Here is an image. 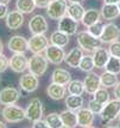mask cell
<instances>
[{"instance_id":"cell-1","label":"cell","mask_w":120,"mask_h":128,"mask_svg":"<svg viewBox=\"0 0 120 128\" xmlns=\"http://www.w3.org/2000/svg\"><path fill=\"white\" fill-rule=\"evenodd\" d=\"M77 44L84 52L94 53L95 50L99 49L102 46V41H101V38L93 36L88 31H80L77 34Z\"/></svg>"},{"instance_id":"cell-2","label":"cell","mask_w":120,"mask_h":128,"mask_svg":"<svg viewBox=\"0 0 120 128\" xmlns=\"http://www.w3.org/2000/svg\"><path fill=\"white\" fill-rule=\"evenodd\" d=\"M48 62L49 61H48L46 56L43 55V53L33 54L29 59L27 70H29V72L33 73V74H36L38 77H42L48 70Z\"/></svg>"},{"instance_id":"cell-3","label":"cell","mask_w":120,"mask_h":128,"mask_svg":"<svg viewBox=\"0 0 120 128\" xmlns=\"http://www.w3.org/2000/svg\"><path fill=\"white\" fill-rule=\"evenodd\" d=\"M1 115L7 123H18L26 118L25 110L20 106H17L16 104L5 106L1 110Z\"/></svg>"},{"instance_id":"cell-4","label":"cell","mask_w":120,"mask_h":128,"mask_svg":"<svg viewBox=\"0 0 120 128\" xmlns=\"http://www.w3.org/2000/svg\"><path fill=\"white\" fill-rule=\"evenodd\" d=\"M68 0H51L46 7V14L52 20H60L67 14Z\"/></svg>"},{"instance_id":"cell-5","label":"cell","mask_w":120,"mask_h":128,"mask_svg":"<svg viewBox=\"0 0 120 128\" xmlns=\"http://www.w3.org/2000/svg\"><path fill=\"white\" fill-rule=\"evenodd\" d=\"M120 115V100H112L104 106V109L100 114L101 120L105 123H111L114 120H117Z\"/></svg>"},{"instance_id":"cell-6","label":"cell","mask_w":120,"mask_h":128,"mask_svg":"<svg viewBox=\"0 0 120 128\" xmlns=\"http://www.w3.org/2000/svg\"><path fill=\"white\" fill-rule=\"evenodd\" d=\"M43 103L42 100L35 97L30 100V103L27 104L26 109H25V115H26V120H29L30 122H35L37 120H40L43 116Z\"/></svg>"},{"instance_id":"cell-7","label":"cell","mask_w":120,"mask_h":128,"mask_svg":"<svg viewBox=\"0 0 120 128\" xmlns=\"http://www.w3.org/2000/svg\"><path fill=\"white\" fill-rule=\"evenodd\" d=\"M48 46H49V38L44 34L32 35L31 38L29 40V50L32 54L43 53V52H45Z\"/></svg>"},{"instance_id":"cell-8","label":"cell","mask_w":120,"mask_h":128,"mask_svg":"<svg viewBox=\"0 0 120 128\" xmlns=\"http://www.w3.org/2000/svg\"><path fill=\"white\" fill-rule=\"evenodd\" d=\"M19 86H20V89L23 91H25L27 94L35 92L39 86L38 76H36V74H33L31 72L23 74L20 79H19Z\"/></svg>"},{"instance_id":"cell-9","label":"cell","mask_w":120,"mask_h":128,"mask_svg":"<svg viewBox=\"0 0 120 128\" xmlns=\"http://www.w3.org/2000/svg\"><path fill=\"white\" fill-rule=\"evenodd\" d=\"M44 53H45L48 61L52 65H60L64 61V58H66V53H64L63 47H58V46L55 44H49Z\"/></svg>"},{"instance_id":"cell-10","label":"cell","mask_w":120,"mask_h":128,"mask_svg":"<svg viewBox=\"0 0 120 128\" xmlns=\"http://www.w3.org/2000/svg\"><path fill=\"white\" fill-rule=\"evenodd\" d=\"M20 98V91L13 86L4 88L0 91V104L1 106H8V104H16Z\"/></svg>"},{"instance_id":"cell-11","label":"cell","mask_w":120,"mask_h":128,"mask_svg":"<svg viewBox=\"0 0 120 128\" xmlns=\"http://www.w3.org/2000/svg\"><path fill=\"white\" fill-rule=\"evenodd\" d=\"M29 59L25 53H13L10 59V68L14 73H23L27 70Z\"/></svg>"},{"instance_id":"cell-12","label":"cell","mask_w":120,"mask_h":128,"mask_svg":"<svg viewBox=\"0 0 120 128\" xmlns=\"http://www.w3.org/2000/svg\"><path fill=\"white\" fill-rule=\"evenodd\" d=\"M7 48L12 53H26L29 50V40L20 35H14L8 40Z\"/></svg>"},{"instance_id":"cell-13","label":"cell","mask_w":120,"mask_h":128,"mask_svg":"<svg viewBox=\"0 0 120 128\" xmlns=\"http://www.w3.org/2000/svg\"><path fill=\"white\" fill-rule=\"evenodd\" d=\"M49 29L48 22L45 17L42 14H35V16L29 20V30L31 31L32 35L36 34H45Z\"/></svg>"},{"instance_id":"cell-14","label":"cell","mask_w":120,"mask_h":128,"mask_svg":"<svg viewBox=\"0 0 120 128\" xmlns=\"http://www.w3.org/2000/svg\"><path fill=\"white\" fill-rule=\"evenodd\" d=\"M101 41L102 43H112L120 38V28L114 23H108L104 26L101 34Z\"/></svg>"},{"instance_id":"cell-15","label":"cell","mask_w":120,"mask_h":128,"mask_svg":"<svg viewBox=\"0 0 120 128\" xmlns=\"http://www.w3.org/2000/svg\"><path fill=\"white\" fill-rule=\"evenodd\" d=\"M24 19H25L24 13H22L18 10H14V11H11L7 13V16L5 18V24L10 30H18L23 26Z\"/></svg>"},{"instance_id":"cell-16","label":"cell","mask_w":120,"mask_h":128,"mask_svg":"<svg viewBox=\"0 0 120 128\" xmlns=\"http://www.w3.org/2000/svg\"><path fill=\"white\" fill-rule=\"evenodd\" d=\"M77 29H79V22L75 20L74 18H71L70 16H68V14L62 17L58 20V30L68 34L69 36L76 35Z\"/></svg>"},{"instance_id":"cell-17","label":"cell","mask_w":120,"mask_h":128,"mask_svg":"<svg viewBox=\"0 0 120 128\" xmlns=\"http://www.w3.org/2000/svg\"><path fill=\"white\" fill-rule=\"evenodd\" d=\"M83 84H84V91L89 95H94V92L98 89H100V86H101L100 76L94 73L93 71L88 72L84 80H83Z\"/></svg>"},{"instance_id":"cell-18","label":"cell","mask_w":120,"mask_h":128,"mask_svg":"<svg viewBox=\"0 0 120 128\" xmlns=\"http://www.w3.org/2000/svg\"><path fill=\"white\" fill-rule=\"evenodd\" d=\"M77 123L80 127H92L94 123V118H95V114L92 110H89L88 108H83L77 110Z\"/></svg>"},{"instance_id":"cell-19","label":"cell","mask_w":120,"mask_h":128,"mask_svg":"<svg viewBox=\"0 0 120 128\" xmlns=\"http://www.w3.org/2000/svg\"><path fill=\"white\" fill-rule=\"evenodd\" d=\"M67 91L66 85H61L57 83H51L46 89V94L51 100H64L67 96Z\"/></svg>"},{"instance_id":"cell-20","label":"cell","mask_w":120,"mask_h":128,"mask_svg":"<svg viewBox=\"0 0 120 128\" xmlns=\"http://www.w3.org/2000/svg\"><path fill=\"white\" fill-rule=\"evenodd\" d=\"M82 56H83V49L81 47H75L73 49L66 54V58H64V61L69 67L71 68H77L79 65H80V61H81Z\"/></svg>"},{"instance_id":"cell-21","label":"cell","mask_w":120,"mask_h":128,"mask_svg":"<svg viewBox=\"0 0 120 128\" xmlns=\"http://www.w3.org/2000/svg\"><path fill=\"white\" fill-rule=\"evenodd\" d=\"M60 116L61 120H62V123H63V127L75 128L79 126V123H77V114L75 112V110H71V109L67 108V110L61 112Z\"/></svg>"},{"instance_id":"cell-22","label":"cell","mask_w":120,"mask_h":128,"mask_svg":"<svg viewBox=\"0 0 120 128\" xmlns=\"http://www.w3.org/2000/svg\"><path fill=\"white\" fill-rule=\"evenodd\" d=\"M51 80L52 83H57L61 85H68L71 80V74L64 68H55L52 74H51Z\"/></svg>"},{"instance_id":"cell-23","label":"cell","mask_w":120,"mask_h":128,"mask_svg":"<svg viewBox=\"0 0 120 128\" xmlns=\"http://www.w3.org/2000/svg\"><path fill=\"white\" fill-rule=\"evenodd\" d=\"M101 16L106 20H114L120 16L118 4H105L101 8Z\"/></svg>"},{"instance_id":"cell-24","label":"cell","mask_w":120,"mask_h":128,"mask_svg":"<svg viewBox=\"0 0 120 128\" xmlns=\"http://www.w3.org/2000/svg\"><path fill=\"white\" fill-rule=\"evenodd\" d=\"M109 56V52L105 48H99L93 53V59H94V64H95V67L96 68H105L106 64L108 61Z\"/></svg>"},{"instance_id":"cell-25","label":"cell","mask_w":120,"mask_h":128,"mask_svg":"<svg viewBox=\"0 0 120 128\" xmlns=\"http://www.w3.org/2000/svg\"><path fill=\"white\" fill-rule=\"evenodd\" d=\"M100 17H101V12L98 11L96 8H89L84 11V14L82 17V24L88 28L90 25H93L95 23L100 22Z\"/></svg>"},{"instance_id":"cell-26","label":"cell","mask_w":120,"mask_h":128,"mask_svg":"<svg viewBox=\"0 0 120 128\" xmlns=\"http://www.w3.org/2000/svg\"><path fill=\"white\" fill-rule=\"evenodd\" d=\"M64 102H66V106L68 109H71V110H79L83 106V103H84V100L82 95H71L69 94L68 96H66L64 98Z\"/></svg>"},{"instance_id":"cell-27","label":"cell","mask_w":120,"mask_h":128,"mask_svg":"<svg viewBox=\"0 0 120 128\" xmlns=\"http://www.w3.org/2000/svg\"><path fill=\"white\" fill-rule=\"evenodd\" d=\"M50 42L51 44H55V46H58V47H66L68 46L69 43V35L61 30H56L54 32L51 34L50 36Z\"/></svg>"},{"instance_id":"cell-28","label":"cell","mask_w":120,"mask_h":128,"mask_svg":"<svg viewBox=\"0 0 120 128\" xmlns=\"http://www.w3.org/2000/svg\"><path fill=\"white\" fill-rule=\"evenodd\" d=\"M84 8L81 4H70L68 5V8H67V14L70 16L71 18H74L75 20L80 22L82 20V17L84 14Z\"/></svg>"},{"instance_id":"cell-29","label":"cell","mask_w":120,"mask_h":128,"mask_svg":"<svg viewBox=\"0 0 120 128\" xmlns=\"http://www.w3.org/2000/svg\"><path fill=\"white\" fill-rule=\"evenodd\" d=\"M16 8L18 11H20L24 14L32 13L36 8L35 0H17L16 1Z\"/></svg>"},{"instance_id":"cell-30","label":"cell","mask_w":120,"mask_h":128,"mask_svg":"<svg viewBox=\"0 0 120 128\" xmlns=\"http://www.w3.org/2000/svg\"><path fill=\"white\" fill-rule=\"evenodd\" d=\"M100 82H101V85L108 89V88H113L115 86V84L118 83V77L115 73L108 72V71H105L101 76H100Z\"/></svg>"},{"instance_id":"cell-31","label":"cell","mask_w":120,"mask_h":128,"mask_svg":"<svg viewBox=\"0 0 120 128\" xmlns=\"http://www.w3.org/2000/svg\"><path fill=\"white\" fill-rule=\"evenodd\" d=\"M79 68L81 70L82 72H92L94 68H95V64H94V59L93 55H83L80 61Z\"/></svg>"},{"instance_id":"cell-32","label":"cell","mask_w":120,"mask_h":128,"mask_svg":"<svg viewBox=\"0 0 120 128\" xmlns=\"http://www.w3.org/2000/svg\"><path fill=\"white\" fill-rule=\"evenodd\" d=\"M84 92V84L83 82L75 79V80H70V83L68 84V94L71 95H82Z\"/></svg>"},{"instance_id":"cell-33","label":"cell","mask_w":120,"mask_h":128,"mask_svg":"<svg viewBox=\"0 0 120 128\" xmlns=\"http://www.w3.org/2000/svg\"><path fill=\"white\" fill-rule=\"evenodd\" d=\"M45 121L49 124V128H62L63 123L61 120V116L57 112H50L45 116Z\"/></svg>"},{"instance_id":"cell-34","label":"cell","mask_w":120,"mask_h":128,"mask_svg":"<svg viewBox=\"0 0 120 128\" xmlns=\"http://www.w3.org/2000/svg\"><path fill=\"white\" fill-rule=\"evenodd\" d=\"M106 71L108 72H112V73H115V74H119L120 73V59L115 58V56H109L108 61L106 64Z\"/></svg>"},{"instance_id":"cell-35","label":"cell","mask_w":120,"mask_h":128,"mask_svg":"<svg viewBox=\"0 0 120 128\" xmlns=\"http://www.w3.org/2000/svg\"><path fill=\"white\" fill-rule=\"evenodd\" d=\"M94 98L98 100V102H100V103H102V104H106L107 102H109L111 100V96H109V92L106 90V88H104V89H98L95 92H94Z\"/></svg>"},{"instance_id":"cell-36","label":"cell","mask_w":120,"mask_h":128,"mask_svg":"<svg viewBox=\"0 0 120 128\" xmlns=\"http://www.w3.org/2000/svg\"><path fill=\"white\" fill-rule=\"evenodd\" d=\"M104 106L105 104L98 102L95 98H93V100H90L89 102H88V109L92 110L95 115H100V114H101L102 109H104Z\"/></svg>"},{"instance_id":"cell-37","label":"cell","mask_w":120,"mask_h":128,"mask_svg":"<svg viewBox=\"0 0 120 128\" xmlns=\"http://www.w3.org/2000/svg\"><path fill=\"white\" fill-rule=\"evenodd\" d=\"M104 24L101 22H98L93 24V25H90V26H88V32H90L93 36L95 37H101V34H102V30H104Z\"/></svg>"},{"instance_id":"cell-38","label":"cell","mask_w":120,"mask_h":128,"mask_svg":"<svg viewBox=\"0 0 120 128\" xmlns=\"http://www.w3.org/2000/svg\"><path fill=\"white\" fill-rule=\"evenodd\" d=\"M108 52L112 56H115V58L120 59V41H114V42L109 43Z\"/></svg>"},{"instance_id":"cell-39","label":"cell","mask_w":120,"mask_h":128,"mask_svg":"<svg viewBox=\"0 0 120 128\" xmlns=\"http://www.w3.org/2000/svg\"><path fill=\"white\" fill-rule=\"evenodd\" d=\"M10 67V59L2 53L0 54V73H4Z\"/></svg>"},{"instance_id":"cell-40","label":"cell","mask_w":120,"mask_h":128,"mask_svg":"<svg viewBox=\"0 0 120 128\" xmlns=\"http://www.w3.org/2000/svg\"><path fill=\"white\" fill-rule=\"evenodd\" d=\"M33 128H49V124L46 123V121L45 120H37V121H35L32 124Z\"/></svg>"},{"instance_id":"cell-41","label":"cell","mask_w":120,"mask_h":128,"mask_svg":"<svg viewBox=\"0 0 120 128\" xmlns=\"http://www.w3.org/2000/svg\"><path fill=\"white\" fill-rule=\"evenodd\" d=\"M50 2L51 0H35L36 7H39V8H46Z\"/></svg>"},{"instance_id":"cell-42","label":"cell","mask_w":120,"mask_h":128,"mask_svg":"<svg viewBox=\"0 0 120 128\" xmlns=\"http://www.w3.org/2000/svg\"><path fill=\"white\" fill-rule=\"evenodd\" d=\"M7 13H8V8H7V5L0 4V19H2V18H6Z\"/></svg>"},{"instance_id":"cell-43","label":"cell","mask_w":120,"mask_h":128,"mask_svg":"<svg viewBox=\"0 0 120 128\" xmlns=\"http://www.w3.org/2000/svg\"><path fill=\"white\" fill-rule=\"evenodd\" d=\"M114 96L117 100H120V82H118V83L115 84L114 86Z\"/></svg>"},{"instance_id":"cell-44","label":"cell","mask_w":120,"mask_h":128,"mask_svg":"<svg viewBox=\"0 0 120 128\" xmlns=\"http://www.w3.org/2000/svg\"><path fill=\"white\" fill-rule=\"evenodd\" d=\"M120 0H105V4H119Z\"/></svg>"},{"instance_id":"cell-45","label":"cell","mask_w":120,"mask_h":128,"mask_svg":"<svg viewBox=\"0 0 120 128\" xmlns=\"http://www.w3.org/2000/svg\"><path fill=\"white\" fill-rule=\"evenodd\" d=\"M70 4H81L83 0H68Z\"/></svg>"},{"instance_id":"cell-46","label":"cell","mask_w":120,"mask_h":128,"mask_svg":"<svg viewBox=\"0 0 120 128\" xmlns=\"http://www.w3.org/2000/svg\"><path fill=\"white\" fill-rule=\"evenodd\" d=\"M4 53V43H2V41L0 38V54H2Z\"/></svg>"},{"instance_id":"cell-47","label":"cell","mask_w":120,"mask_h":128,"mask_svg":"<svg viewBox=\"0 0 120 128\" xmlns=\"http://www.w3.org/2000/svg\"><path fill=\"white\" fill-rule=\"evenodd\" d=\"M11 2V0H0V4H4V5H8Z\"/></svg>"},{"instance_id":"cell-48","label":"cell","mask_w":120,"mask_h":128,"mask_svg":"<svg viewBox=\"0 0 120 128\" xmlns=\"http://www.w3.org/2000/svg\"><path fill=\"white\" fill-rule=\"evenodd\" d=\"M6 127V124H5V122H2L1 120H0V128H5Z\"/></svg>"},{"instance_id":"cell-49","label":"cell","mask_w":120,"mask_h":128,"mask_svg":"<svg viewBox=\"0 0 120 128\" xmlns=\"http://www.w3.org/2000/svg\"><path fill=\"white\" fill-rule=\"evenodd\" d=\"M118 6H119V10H120V1H119V4H118Z\"/></svg>"},{"instance_id":"cell-50","label":"cell","mask_w":120,"mask_h":128,"mask_svg":"<svg viewBox=\"0 0 120 128\" xmlns=\"http://www.w3.org/2000/svg\"><path fill=\"white\" fill-rule=\"evenodd\" d=\"M119 120H120V115H119Z\"/></svg>"}]
</instances>
